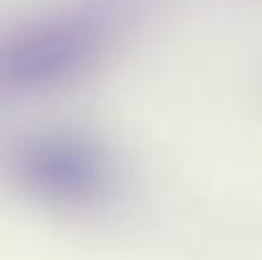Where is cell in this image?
<instances>
[{"label":"cell","mask_w":262,"mask_h":260,"mask_svg":"<svg viewBox=\"0 0 262 260\" xmlns=\"http://www.w3.org/2000/svg\"><path fill=\"white\" fill-rule=\"evenodd\" d=\"M138 0H55L0 26V99H35L85 81L115 53Z\"/></svg>","instance_id":"1"},{"label":"cell","mask_w":262,"mask_h":260,"mask_svg":"<svg viewBox=\"0 0 262 260\" xmlns=\"http://www.w3.org/2000/svg\"><path fill=\"white\" fill-rule=\"evenodd\" d=\"M3 170L32 205L85 214L111 205L122 189V164L101 136L76 127H44L16 136Z\"/></svg>","instance_id":"2"}]
</instances>
